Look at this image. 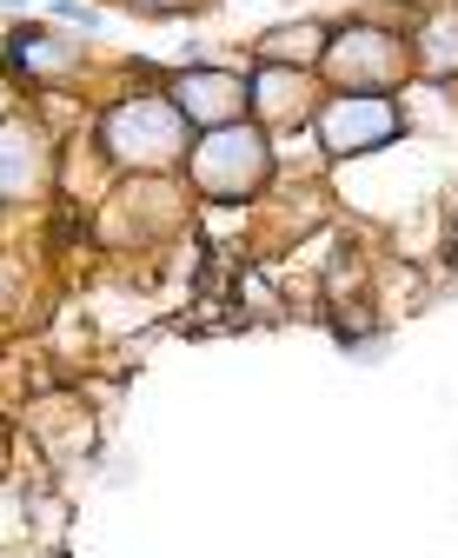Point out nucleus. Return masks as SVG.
Instances as JSON below:
<instances>
[{
    "label": "nucleus",
    "instance_id": "5",
    "mask_svg": "<svg viewBox=\"0 0 458 558\" xmlns=\"http://www.w3.org/2000/svg\"><path fill=\"white\" fill-rule=\"evenodd\" d=\"M173 107H180V120L186 126H233L239 120V107H246V87L233 81V74H207V66H200V74H180L173 81Z\"/></svg>",
    "mask_w": 458,
    "mask_h": 558
},
{
    "label": "nucleus",
    "instance_id": "2",
    "mask_svg": "<svg viewBox=\"0 0 458 558\" xmlns=\"http://www.w3.org/2000/svg\"><path fill=\"white\" fill-rule=\"evenodd\" d=\"M107 154L126 167H173L186 154V120L173 100H126L107 113Z\"/></svg>",
    "mask_w": 458,
    "mask_h": 558
},
{
    "label": "nucleus",
    "instance_id": "8",
    "mask_svg": "<svg viewBox=\"0 0 458 558\" xmlns=\"http://www.w3.org/2000/svg\"><path fill=\"white\" fill-rule=\"evenodd\" d=\"M419 60H425V74H458V8L425 14V27H419Z\"/></svg>",
    "mask_w": 458,
    "mask_h": 558
},
{
    "label": "nucleus",
    "instance_id": "11",
    "mask_svg": "<svg viewBox=\"0 0 458 558\" xmlns=\"http://www.w3.org/2000/svg\"><path fill=\"white\" fill-rule=\"evenodd\" d=\"M306 47H312V34H280V40H273V47H267V53H273V60H280V53H306Z\"/></svg>",
    "mask_w": 458,
    "mask_h": 558
},
{
    "label": "nucleus",
    "instance_id": "4",
    "mask_svg": "<svg viewBox=\"0 0 458 558\" xmlns=\"http://www.w3.org/2000/svg\"><path fill=\"white\" fill-rule=\"evenodd\" d=\"M392 133H399V107H392L385 94H339L319 113V140L333 154H372Z\"/></svg>",
    "mask_w": 458,
    "mask_h": 558
},
{
    "label": "nucleus",
    "instance_id": "13",
    "mask_svg": "<svg viewBox=\"0 0 458 558\" xmlns=\"http://www.w3.org/2000/svg\"><path fill=\"white\" fill-rule=\"evenodd\" d=\"M0 107H8V81H0Z\"/></svg>",
    "mask_w": 458,
    "mask_h": 558
},
{
    "label": "nucleus",
    "instance_id": "7",
    "mask_svg": "<svg viewBox=\"0 0 458 558\" xmlns=\"http://www.w3.org/2000/svg\"><path fill=\"white\" fill-rule=\"evenodd\" d=\"M252 100H259V113H267V120H306L312 113L306 74H299V66H273V60L252 74Z\"/></svg>",
    "mask_w": 458,
    "mask_h": 558
},
{
    "label": "nucleus",
    "instance_id": "14",
    "mask_svg": "<svg viewBox=\"0 0 458 558\" xmlns=\"http://www.w3.org/2000/svg\"><path fill=\"white\" fill-rule=\"evenodd\" d=\"M0 446H8V439H0Z\"/></svg>",
    "mask_w": 458,
    "mask_h": 558
},
{
    "label": "nucleus",
    "instance_id": "3",
    "mask_svg": "<svg viewBox=\"0 0 458 558\" xmlns=\"http://www.w3.org/2000/svg\"><path fill=\"white\" fill-rule=\"evenodd\" d=\"M193 180H200L207 193H252L259 180H267V140H259L252 126H213L200 147H193Z\"/></svg>",
    "mask_w": 458,
    "mask_h": 558
},
{
    "label": "nucleus",
    "instance_id": "6",
    "mask_svg": "<svg viewBox=\"0 0 458 558\" xmlns=\"http://www.w3.org/2000/svg\"><path fill=\"white\" fill-rule=\"evenodd\" d=\"M47 186V140L27 120H0V199Z\"/></svg>",
    "mask_w": 458,
    "mask_h": 558
},
{
    "label": "nucleus",
    "instance_id": "10",
    "mask_svg": "<svg viewBox=\"0 0 458 558\" xmlns=\"http://www.w3.org/2000/svg\"><path fill=\"white\" fill-rule=\"evenodd\" d=\"M53 14H60V21H74V27H100V14L87 8V0H53Z\"/></svg>",
    "mask_w": 458,
    "mask_h": 558
},
{
    "label": "nucleus",
    "instance_id": "12",
    "mask_svg": "<svg viewBox=\"0 0 458 558\" xmlns=\"http://www.w3.org/2000/svg\"><path fill=\"white\" fill-rule=\"evenodd\" d=\"M134 8H166V0H134Z\"/></svg>",
    "mask_w": 458,
    "mask_h": 558
},
{
    "label": "nucleus",
    "instance_id": "1",
    "mask_svg": "<svg viewBox=\"0 0 458 558\" xmlns=\"http://www.w3.org/2000/svg\"><path fill=\"white\" fill-rule=\"evenodd\" d=\"M406 66V40L392 27H372V21H346L333 40H325V74L346 94H385Z\"/></svg>",
    "mask_w": 458,
    "mask_h": 558
},
{
    "label": "nucleus",
    "instance_id": "9",
    "mask_svg": "<svg viewBox=\"0 0 458 558\" xmlns=\"http://www.w3.org/2000/svg\"><path fill=\"white\" fill-rule=\"evenodd\" d=\"M14 53H21L27 74H60V66H74V47H60V40H47V34H21Z\"/></svg>",
    "mask_w": 458,
    "mask_h": 558
}]
</instances>
